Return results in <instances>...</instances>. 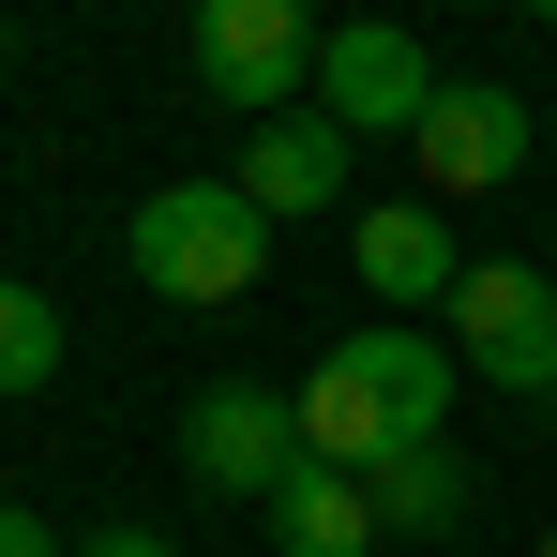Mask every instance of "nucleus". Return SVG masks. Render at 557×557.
Returning <instances> with one entry per match:
<instances>
[{
	"instance_id": "obj_1",
	"label": "nucleus",
	"mask_w": 557,
	"mask_h": 557,
	"mask_svg": "<svg viewBox=\"0 0 557 557\" xmlns=\"http://www.w3.org/2000/svg\"><path fill=\"white\" fill-rule=\"evenodd\" d=\"M453 376L467 362H437L422 332L376 317V332H347L332 362L301 376V453H317V467H362V482L407 467V453H437V437H453Z\"/></svg>"
},
{
	"instance_id": "obj_2",
	"label": "nucleus",
	"mask_w": 557,
	"mask_h": 557,
	"mask_svg": "<svg viewBox=\"0 0 557 557\" xmlns=\"http://www.w3.org/2000/svg\"><path fill=\"white\" fill-rule=\"evenodd\" d=\"M121 272L151 286V301H242V286L272 272V211L242 182H166V196H136Z\"/></svg>"
},
{
	"instance_id": "obj_3",
	"label": "nucleus",
	"mask_w": 557,
	"mask_h": 557,
	"mask_svg": "<svg viewBox=\"0 0 557 557\" xmlns=\"http://www.w3.org/2000/svg\"><path fill=\"white\" fill-rule=\"evenodd\" d=\"M182 467L196 482H211V497H257V512H272L286 482H301V392H257V376H226V392H196L182 407Z\"/></svg>"
},
{
	"instance_id": "obj_4",
	"label": "nucleus",
	"mask_w": 557,
	"mask_h": 557,
	"mask_svg": "<svg viewBox=\"0 0 557 557\" xmlns=\"http://www.w3.org/2000/svg\"><path fill=\"white\" fill-rule=\"evenodd\" d=\"M317 15L301 0H196V91L211 106H242V121H272L301 76H317Z\"/></svg>"
},
{
	"instance_id": "obj_5",
	"label": "nucleus",
	"mask_w": 557,
	"mask_h": 557,
	"mask_svg": "<svg viewBox=\"0 0 557 557\" xmlns=\"http://www.w3.org/2000/svg\"><path fill=\"white\" fill-rule=\"evenodd\" d=\"M453 347L482 362V392H557V286L528 272V257H467Z\"/></svg>"
},
{
	"instance_id": "obj_6",
	"label": "nucleus",
	"mask_w": 557,
	"mask_h": 557,
	"mask_svg": "<svg viewBox=\"0 0 557 557\" xmlns=\"http://www.w3.org/2000/svg\"><path fill=\"white\" fill-rule=\"evenodd\" d=\"M422 106H437V76H422V46L407 30H332L317 46V121L332 136H422Z\"/></svg>"
},
{
	"instance_id": "obj_7",
	"label": "nucleus",
	"mask_w": 557,
	"mask_h": 557,
	"mask_svg": "<svg viewBox=\"0 0 557 557\" xmlns=\"http://www.w3.org/2000/svg\"><path fill=\"white\" fill-rule=\"evenodd\" d=\"M407 151H422V182H437V196H482V182H512V166L543 151V121L497 91V76H467V91L422 106V136H407Z\"/></svg>"
},
{
	"instance_id": "obj_8",
	"label": "nucleus",
	"mask_w": 557,
	"mask_h": 557,
	"mask_svg": "<svg viewBox=\"0 0 557 557\" xmlns=\"http://www.w3.org/2000/svg\"><path fill=\"white\" fill-rule=\"evenodd\" d=\"M347 257H362V286H376V301H453V286H467L453 226H437L422 196H392V211H362V242H347Z\"/></svg>"
},
{
	"instance_id": "obj_9",
	"label": "nucleus",
	"mask_w": 557,
	"mask_h": 557,
	"mask_svg": "<svg viewBox=\"0 0 557 557\" xmlns=\"http://www.w3.org/2000/svg\"><path fill=\"white\" fill-rule=\"evenodd\" d=\"M242 196H257V211H332V196H347V136H332V121H257V136H242Z\"/></svg>"
},
{
	"instance_id": "obj_10",
	"label": "nucleus",
	"mask_w": 557,
	"mask_h": 557,
	"mask_svg": "<svg viewBox=\"0 0 557 557\" xmlns=\"http://www.w3.org/2000/svg\"><path fill=\"white\" fill-rule=\"evenodd\" d=\"M392 528H376V482L362 467H301L272 497V557H376Z\"/></svg>"
},
{
	"instance_id": "obj_11",
	"label": "nucleus",
	"mask_w": 557,
	"mask_h": 557,
	"mask_svg": "<svg viewBox=\"0 0 557 557\" xmlns=\"http://www.w3.org/2000/svg\"><path fill=\"white\" fill-rule=\"evenodd\" d=\"M376 528H407V543L467 528V467H453V437H437V453H407V467H376Z\"/></svg>"
},
{
	"instance_id": "obj_12",
	"label": "nucleus",
	"mask_w": 557,
	"mask_h": 557,
	"mask_svg": "<svg viewBox=\"0 0 557 557\" xmlns=\"http://www.w3.org/2000/svg\"><path fill=\"white\" fill-rule=\"evenodd\" d=\"M46 376H61V301L0 272V407H15V392H46Z\"/></svg>"
},
{
	"instance_id": "obj_13",
	"label": "nucleus",
	"mask_w": 557,
	"mask_h": 557,
	"mask_svg": "<svg viewBox=\"0 0 557 557\" xmlns=\"http://www.w3.org/2000/svg\"><path fill=\"white\" fill-rule=\"evenodd\" d=\"M0 557H61V543H46V512H15V497H0Z\"/></svg>"
},
{
	"instance_id": "obj_14",
	"label": "nucleus",
	"mask_w": 557,
	"mask_h": 557,
	"mask_svg": "<svg viewBox=\"0 0 557 557\" xmlns=\"http://www.w3.org/2000/svg\"><path fill=\"white\" fill-rule=\"evenodd\" d=\"M76 557H182V543H151V528H106V543H76Z\"/></svg>"
},
{
	"instance_id": "obj_15",
	"label": "nucleus",
	"mask_w": 557,
	"mask_h": 557,
	"mask_svg": "<svg viewBox=\"0 0 557 557\" xmlns=\"http://www.w3.org/2000/svg\"><path fill=\"white\" fill-rule=\"evenodd\" d=\"M0 61H15V15H0Z\"/></svg>"
},
{
	"instance_id": "obj_16",
	"label": "nucleus",
	"mask_w": 557,
	"mask_h": 557,
	"mask_svg": "<svg viewBox=\"0 0 557 557\" xmlns=\"http://www.w3.org/2000/svg\"><path fill=\"white\" fill-rule=\"evenodd\" d=\"M543 151H557V106H543Z\"/></svg>"
},
{
	"instance_id": "obj_17",
	"label": "nucleus",
	"mask_w": 557,
	"mask_h": 557,
	"mask_svg": "<svg viewBox=\"0 0 557 557\" xmlns=\"http://www.w3.org/2000/svg\"><path fill=\"white\" fill-rule=\"evenodd\" d=\"M543 557H557V543H543Z\"/></svg>"
}]
</instances>
